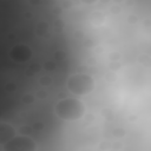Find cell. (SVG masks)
<instances>
[{"mask_svg": "<svg viewBox=\"0 0 151 151\" xmlns=\"http://www.w3.org/2000/svg\"><path fill=\"white\" fill-rule=\"evenodd\" d=\"M9 55L11 58L14 60V61H18V63H24V61H27L31 55H32V51L28 46L26 45H17L14 46L11 51H9Z\"/></svg>", "mask_w": 151, "mask_h": 151, "instance_id": "277c9868", "label": "cell"}, {"mask_svg": "<svg viewBox=\"0 0 151 151\" xmlns=\"http://www.w3.org/2000/svg\"><path fill=\"white\" fill-rule=\"evenodd\" d=\"M4 147L5 150H13V151H29V150H35L37 146L31 138L20 136L9 139Z\"/></svg>", "mask_w": 151, "mask_h": 151, "instance_id": "3957f363", "label": "cell"}, {"mask_svg": "<svg viewBox=\"0 0 151 151\" xmlns=\"http://www.w3.org/2000/svg\"><path fill=\"white\" fill-rule=\"evenodd\" d=\"M85 112L84 104L76 98H65L55 105V113L64 120H77Z\"/></svg>", "mask_w": 151, "mask_h": 151, "instance_id": "6da1fadb", "label": "cell"}, {"mask_svg": "<svg viewBox=\"0 0 151 151\" xmlns=\"http://www.w3.org/2000/svg\"><path fill=\"white\" fill-rule=\"evenodd\" d=\"M14 137V129L6 123H0V143H7Z\"/></svg>", "mask_w": 151, "mask_h": 151, "instance_id": "5b68a950", "label": "cell"}, {"mask_svg": "<svg viewBox=\"0 0 151 151\" xmlns=\"http://www.w3.org/2000/svg\"><path fill=\"white\" fill-rule=\"evenodd\" d=\"M81 1H84V2H86V4H92V2H96L97 0H81Z\"/></svg>", "mask_w": 151, "mask_h": 151, "instance_id": "8992f818", "label": "cell"}, {"mask_svg": "<svg viewBox=\"0 0 151 151\" xmlns=\"http://www.w3.org/2000/svg\"><path fill=\"white\" fill-rule=\"evenodd\" d=\"M94 85L93 79L85 73H77L68 78L67 87L74 94H85L92 91Z\"/></svg>", "mask_w": 151, "mask_h": 151, "instance_id": "7a4b0ae2", "label": "cell"}]
</instances>
